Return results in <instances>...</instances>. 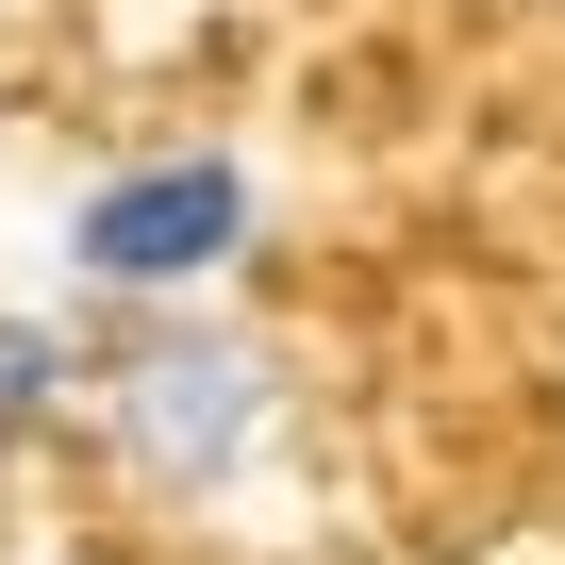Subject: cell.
I'll list each match as a JSON object with an SVG mask.
<instances>
[{
  "mask_svg": "<svg viewBox=\"0 0 565 565\" xmlns=\"http://www.w3.org/2000/svg\"><path fill=\"white\" fill-rule=\"evenodd\" d=\"M249 233H266V183L233 150H150V167H100L84 183L67 282L117 300V317H167V300H200L216 266H249Z\"/></svg>",
  "mask_w": 565,
  "mask_h": 565,
  "instance_id": "7a4b0ae2",
  "label": "cell"
},
{
  "mask_svg": "<svg viewBox=\"0 0 565 565\" xmlns=\"http://www.w3.org/2000/svg\"><path fill=\"white\" fill-rule=\"evenodd\" d=\"M100 433H117V466L150 482V499H233L249 466H266V433H282V366H266V333H233V317H200V300H167V317H134L117 350H100Z\"/></svg>",
  "mask_w": 565,
  "mask_h": 565,
  "instance_id": "6da1fadb",
  "label": "cell"
},
{
  "mask_svg": "<svg viewBox=\"0 0 565 565\" xmlns=\"http://www.w3.org/2000/svg\"><path fill=\"white\" fill-rule=\"evenodd\" d=\"M84 383H100V350H84L67 317H34V300H0V449H34V433H67V416H84Z\"/></svg>",
  "mask_w": 565,
  "mask_h": 565,
  "instance_id": "3957f363",
  "label": "cell"
}]
</instances>
